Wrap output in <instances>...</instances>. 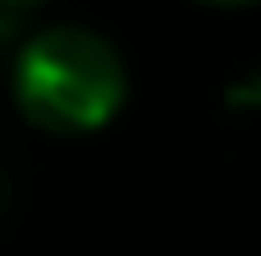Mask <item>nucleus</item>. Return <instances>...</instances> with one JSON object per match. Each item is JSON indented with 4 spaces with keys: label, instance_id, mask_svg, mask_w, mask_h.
<instances>
[{
    "label": "nucleus",
    "instance_id": "1",
    "mask_svg": "<svg viewBox=\"0 0 261 256\" xmlns=\"http://www.w3.org/2000/svg\"><path fill=\"white\" fill-rule=\"evenodd\" d=\"M14 105L55 137L106 128L128 101V64L110 37L83 23H50L14 55Z\"/></svg>",
    "mask_w": 261,
    "mask_h": 256
},
{
    "label": "nucleus",
    "instance_id": "3",
    "mask_svg": "<svg viewBox=\"0 0 261 256\" xmlns=\"http://www.w3.org/2000/svg\"><path fill=\"white\" fill-rule=\"evenodd\" d=\"M32 5H46V0H0V9H32Z\"/></svg>",
    "mask_w": 261,
    "mask_h": 256
},
{
    "label": "nucleus",
    "instance_id": "2",
    "mask_svg": "<svg viewBox=\"0 0 261 256\" xmlns=\"http://www.w3.org/2000/svg\"><path fill=\"white\" fill-rule=\"evenodd\" d=\"M197 5H211V9H248V5H261V0H197Z\"/></svg>",
    "mask_w": 261,
    "mask_h": 256
}]
</instances>
